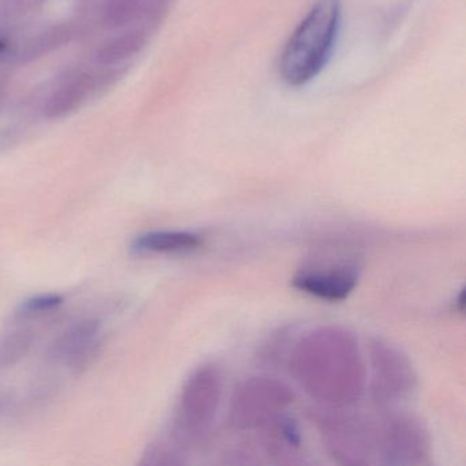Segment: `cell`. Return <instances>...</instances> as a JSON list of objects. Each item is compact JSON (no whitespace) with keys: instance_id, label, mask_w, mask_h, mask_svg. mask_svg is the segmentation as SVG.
<instances>
[{"instance_id":"cell-17","label":"cell","mask_w":466,"mask_h":466,"mask_svg":"<svg viewBox=\"0 0 466 466\" xmlns=\"http://www.w3.org/2000/svg\"><path fill=\"white\" fill-rule=\"evenodd\" d=\"M5 403H6V400H5L4 398L0 397V411L4 410Z\"/></svg>"},{"instance_id":"cell-16","label":"cell","mask_w":466,"mask_h":466,"mask_svg":"<svg viewBox=\"0 0 466 466\" xmlns=\"http://www.w3.org/2000/svg\"><path fill=\"white\" fill-rule=\"evenodd\" d=\"M62 301H64V299L59 296H40L24 302L21 310L29 313V315L48 312V310H53L54 308L59 307Z\"/></svg>"},{"instance_id":"cell-9","label":"cell","mask_w":466,"mask_h":466,"mask_svg":"<svg viewBox=\"0 0 466 466\" xmlns=\"http://www.w3.org/2000/svg\"><path fill=\"white\" fill-rule=\"evenodd\" d=\"M258 430L261 431V441L267 454L278 463L299 462L302 438L293 419L283 413Z\"/></svg>"},{"instance_id":"cell-6","label":"cell","mask_w":466,"mask_h":466,"mask_svg":"<svg viewBox=\"0 0 466 466\" xmlns=\"http://www.w3.org/2000/svg\"><path fill=\"white\" fill-rule=\"evenodd\" d=\"M375 428L376 457L386 465L420 466L431 462V436L413 414L390 413Z\"/></svg>"},{"instance_id":"cell-3","label":"cell","mask_w":466,"mask_h":466,"mask_svg":"<svg viewBox=\"0 0 466 466\" xmlns=\"http://www.w3.org/2000/svg\"><path fill=\"white\" fill-rule=\"evenodd\" d=\"M223 395L219 368L206 364L185 381L177 409L174 439L182 446L200 443L211 432Z\"/></svg>"},{"instance_id":"cell-18","label":"cell","mask_w":466,"mask_h":466,"mask_svg":"<svg viewBox=\"0 0 466 466\" xmlns=\"http://www.w3.org/2000/svg\"><path fill=\"white\" fill-rule=\"evenodd\" d=\"M2 48H4V45H2V43H0V50H2Z\"/></svg>"},{"instance_id":"cell-12","label":"cell","mask_w":466,"mask_h":466,"mask_svg":"<svg viewBox=\"0 0 466 466\" xmlns=\"http://www.w3.org/2000/svg\"><path fill=\"white\" fill-rule=\"evenodd\" d=\"M146 36L141 32H130L124 36L111 40L97 53V61L105 65L116 64L122 59L129 58L143 48Z\"/></svg>"},{"instance_id":"cell-7","label":"cell","mask_w":466,"mask_h":466,"mask_svg":"<svg viewBox=\"0 0 466 466\" xmlns=\"http://www.w3.org/2000/svg\"><path fill=\"white\" fill-rule=\"evenodd\" d=\"M370 389L373 402L387 408L408 400L417 387V373L398 346L381 338L370 342Z\"/></svg>"},{"instance_id":"cell-2","label":"cell","mask_w":466,"mask_h":466,"mask_svg":"<svg viewBox=\"0 0 466 466\" xmlns=\"http://www.w3.org/2000/svg\"><path fill=\"white\" fill-rule=\"evenodd\" d=\"M340 0H316L283 48L279 70L290 86L315 80L329 64L340 28Z\"/></svg>"},{"instance_id":"cell-11","label":"cell","mask_w":466,"mask_h":466,"mask_svg":"<svg viewBox=\"0 0 466 466\" xmlns=\"http://www.w3.org/2000/svg\"><path fill=\"white\" fill-rule=\"evenodd\" d=\"M203 244L200 234L192 231H151L136 239L135 250L144 253H185Z\"/></svg>"},{"instance_id":"cell-5","label":"cell","mask_w":466,"mask_h":466,"mask_svg":"<svg viewBox=\"0 0 466 466\" xmlns=\"http://www.w3.org/2000/svg\"><path fill=\"white\" fill-rule=\"evenodd\" d=\"M293 400L288 384L269 376H253L234 390L228 420L236 430H258L285 413Z\"/></svg>"},{"instance_id":"cell-13","label":"cell","mask_w":466,"mask_h":466,"mask_svg":"<svg viewBox=\"0 0 466 466\" xmlns=\"http://www.w3.org/2000/svg\"><path fill=\"white\" fill-rule=\"evenodd\" d=\"M31 343L32 335L26 331L10 332L0 338V368L9 367L23 359Z\"/></svg>"},{"instance_id":"cell-15","label":"cell","mask_w":466,"mask_h":466,"mask_svg":"<svg viewBox=\"0 0 466 466\" xmlns=\"http://www.w3.org/2000/svg\"><path fill=\"white\" fill-rule=\"evenodd\" d=\"M81 99L80 88H65L54 95L47 106L50 116H59L72 111Z\"/></svg>"},{"instance_id":"cell-14","label":"cell","mask_w":466,"mask_h":466,"mask_svg":"<svg viewBox=\"0 0 466 466\" xmlns=\"http://www.w3.org/2000/svg\"><path fill=\"white\" fill-rule=\"evenodd\" d=\"M143 0H111L106 9L105 20L110 26H121L138 15Z\"/></svg>"},{"instance_id":"cell-1","label":"cell","mask_w":466,"mask_h":466,"mask_svg":"<svg viewBox=\"0 0 466 466\" xmlns=\"http://www.w3.org/2000/svg\"><path fill=\"white\" fill-rule=\"evenodd\" d=\"M290 370L299 387L326 406L349 408L367 387L359 340L342 327H320L301 338L291 351Z\"/></svg>"},{"instance_id":"cell-10","label":"cell","mask_w":466,"mask_h":466,"mask_svg":"<svg viewBox=\"0 0 466 466\" xmlns=\"http://www.w3.org/2000/svg\"><path fill=\"white\" fill-rule=\"evenodd\" d=\"M99 323L95 320L81 321L67 329L51 348V357L66 362L72 367H83L96 348Z\"/></svg>"},{"instance_id":"cell-4","label":"cell","mask_w":466,"mask_h":466,"mask_svg":"<svg viewBox=\"0 0 466 466\" xmlns=\"http://www.w3.org/2000/svg\"><path fill=\"white\" fill-rule=\"evenodd\" d=\"M346 408L327 406L315 413L329 454L340 465H368L376 457L375 428Z\"/></svg>"},{"instance_id":"cell-8","label":"cell","mask_w":466,"mask_h":466,"mask_svg":"<svg viewBox=\"0 0 466 466\" xmlns=\"http://www.w3.org/2000/svg\"><path fill=\"white\" fill-rule=\"evenodd\" d=\"M361 263L356 256L316 258L305 264L293 278V286L302 293L324 301H343L359 285Z\"/></svg>"}]
</instances>
